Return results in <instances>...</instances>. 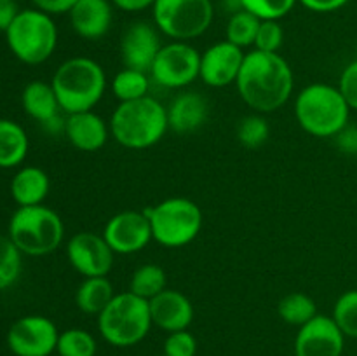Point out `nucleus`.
I'll return each instance as SVG.
<instances>
[{
	"label": "nucleus",
	"instance_id": "f257e3e1",
	"mask_svg": "<svg viewBox=\"0 0 357 356\" xmlns=\"http://www.w3.org/2000/svg\"><path fill=\"white\" fill-rule=\"evenodd\" d=\"M236 86L248 107L257 114H271L291 98L293 70L279 52L253 49L244 56Z\"/></svg>",
	"mask_w": 357,
	"mask_h": 356
},
{
	"label": "nucleus",
	"instance_id": "f03ea898",
	"mask_svg": "<svg viewBox=\"0 0 357 356\" xmlns=\"http://www.w3.org/2000/svg\"><path fill=\"white\" fill-rule=\"evenodd\" d=\"M108 126L115 142L131 150L155 145L169 129L166 107L152 96L119 103Z\"/></svg>",
	"mask_w": 357,
	"mask_h": 356
},
{
	"label": "nucleus",
	"instance_id": "7ed1b4c3",
	"mask_svg": "<svg viewBox=\"0 0 357 356\" xmlns=\"http://www.w3.org/2000/svg\"><path fill=\"white\" fill-rule=\"evenodd\" d=\"M51 86L66 115L93 110L107 89L103 66L91 58L75 56L56 68Z\"/></svg>",
	"mask_w": 357,
	"mask_h": 356
},
{
	"label": "nucleus",
	"instance_id": "20e7f679",
	"mask_svg": "<svg viewBox=\"0 0 357 356\" xmlns=\"http://www.w3.org/2000/svg\"><path fill=\"white\" fill-rule=\"evenodd\" d=\"M295 117L305 133L317 138H330L349 124L351 107L338 86L316 82L296 94Z\"/></svg>",
	"mask_w": 357,
	"mask_h": 356
},
{
	"label": "nucleus",
	"instance_id": "39448f33",
	"mask_svg": "<svg viewBox=\"0 0 357 356\" xmlns=\"http://www.w3.org/2000/svg\"><path fill=\"white\" fill-rule=\"evenodd\" d=\"M149 300L132 292L115 293L107 307L98 314L100 335L114 348H131L142 342L152 328Z\"/></svg>",
	"mask_w": 357,
	"mask_h": 356
},
{
	"label": "nucleus",
	"instance_id": "423d86ee",
	"mask_svg": "<svg viewBox=\"0 0 357 356\" xmlns=\"http://www.w3.org/2000/svg\"><path fill=\"white\" fill-rule=\"evenodd\" d=\"M7 236L23 255L42 257L58 250L65 237V225L61 216L47 206H20L10 216Z\"/></svg>",
	"mask_w": 357,
	"mask_h": 356
},
{
	"label": "nucleus",
	"instance_id": "0eeeda50",
	"mask_svg": "<svg viewBox=\"0 0 357 356\" xmlns=\"http://www.w3.org/2000/svg\"><path fill=\"white\" fill-rule=\"evenodd\" d=\"M10 52L26 65L47 61L58 45V28L49 14L38 9L20 10L6 30Z\"/></svg>",
	"mask_w": 357,
	"mask_h": 356
},
{
	"label": "nucleus",
	"instance_id": "6e6552de",
	"mask_svg": "<svg viewBox=\"0 0 357 356\" xmlns=\"http://www.w3.org/2000/svg\"><path fill=\"white\" fill-rule=\"evenodd\" d=\"M152 227V237L166 248H181L199 236L202 212L187 198H169L145 209Z\"/></svg>",
	"mask_w": 357,
	"mask_h": 356
},
{
	"label": "nucleus",
	"instance_id": "1a4fd4ad",
	"mask_svg": "<svg viewBox=\"0 0 357 356\" xmlns=\"http://www.w3.org/2000/svg\"><path fill=\"white\" fill-rule=\"evenodd\" d=\"M153 24L173 40L197 38L211 27L215 7L211 0H155Z\"/></svg>",
	"mask_w": 357,
	"mask_h": 356
},
{
	"label": "nucleus",
	"instance_id": "9d476101",
	"mask_svg": "<svg viewBox=\"0 0 357 356\" xmlns=\"http://www.w3.org/2000/svg\"><path fill=\"white\" fill-rule=\"evenodd\" d=\"M201 72V54L194 45L173 40L162 45L150 68L152 80L167 89H183L190 86Z\"/></svg>",
	"mask_w": 357,
	"mask_h": 356
},
{
	"label": "nucleus",
	"instance_id": "9b49d317",
	"mask_svg": "<svg viewBox=\"0 0 357 356\" xmlns=\"http://www.w3.org/2000/svg\"><path fill=\"white\" fill-rule=\"evenodd\" d=\"M58 337L54 321L40 314H28L10 325L7 346L14 356H51L56 353Z\"/></svg>",
	"mask_w": 357,
	"mask_h": 356
},
{
	"label": "nucleus",
	"instance_id": "f8f14e48",
	"mask_svg": "<svg viewBox=\"0 0 357 356\" xmlns=\"http://www.w3.org/2000/svg\"><path fill=\"white\" fill-rule=\"evenodd\" d=\"M114 250L108 246L103 234L89 230L73 234L66 244V257L72 267L84 278L107 276L114 267Z\"/></svg>",
	"mask_w": 357,
	"mask_h": 356
},
{
	"label": "nucleus",
	"instance_id": "ddd939ff",
	"mask_svg": "<svg viewBox=\"0 0 357 356\" xmlns=\"http://www.w3.org/2000/svg\"><path fill=\"white\" fill-rule=\"evenodd\" d=\"M103 237L108 246L119 255H132L146 248L153 239L150 220L145 212H121L112 216L103 229Z\"/></svg>",
	"mask_w": 357,
	"mask_h": 356
},
{
	"label": "nucleus",
	"instance_id": "4468645a",
	"mask_svg": "<svg viewBox=\"0 0 357 356\" xmlns=\"http://www.w3.org/2000/svg\"><path fill=\"white\" fill-rule=\"evenodd\" d=\"M345 335L326 314H317L298 328L295 339V356H342Z\"/></svg>",
	"mask_w": 357,
	"mask_h": 356
},
{
	"label": "nucleus",
	"instance_id": "2eb2a0df",
	"mask_svg": "<svg viewBox=\"0 0 357 356\" xmlns=\"http://www.w3.org/2000/svg\"><path fill=\"white\" fill-rule=\"evenodd\" d=\"M244 52L239 45L229 40L209 45L201 54L199 77L209 87H225L237 80L244 63Z\"/></svg>",
	"mask_w": 357,
	"mask_h": 356
},
{
	"label": "nucleus",
	"instance_id": "dca6fc26",
	"mask_svg": "<svg viewBox=\"0 0 357 356\" xmlns=\"http://www.w3.org/2000/svg\"><path fill=\"white\" fill-rule=\"evenodd\" d=\"M159 28L146 21L131 23L121 38V58L128 68L150 72L157 52L160 51Z\"/></svg>",
	"mask_w": 357,
	"mask_h": 356
},
{
	"label": "nucleus",
	"instance_id": "f3484780",
	"mask_svg": "<svg viewBox=\"0 0 357 356\" xmlns=\"http://www.w3.org/2000/svg\"><path fill=\"white\" fill-rule=\"evenodd\" d=\"M149 306L152 323L167 334L188 330L194 321V306L190 299L178 290L166 288L159 295L150 299Z\"/></svg>",
	"mask_w": 357,
	"mask_h": 356
},
{
	"label": "nucleus",
	"instance_id": "a211bd4d",
	"mask_svg": "<svg viewBox=\"0 0 357 356\" xmlns=\"http://www.w3.org/2000/svg\"><path fill=\"white\" fill-rule=\"evenodd\" d=\"M21 105H23V110L31 119L40 122L44 128L51 131L65 129V121L61 119L63 108L51 84L42 82V80L26 84L21 93Z\"/></svg>",
	"mask_w": 357,
	"mask_h": 356
},
{
	"label": "nucleus",
	"instance_id": "6ab92c4d",
	"mask_svg": "<svg viewBox=\"0 0 357 356\" xmlns=\"http://www.w3.org/2000/svg\"><path fill=\"white\" fill-rule=\"evenodd\" d=\"M65 135L75 149L82 152H96L103 149L110 136V126L96 112H75L65 119Z\"/></svg>",
	"mask_w": 357,
	"mask_h": 356
},
{
	"label": "nucleus",
	"instance_id": "aec40b11",
	"mask_svg": "<svg viewBox=\"0 0 357 356\" xmlns=\"http://www.w3.org/2000/svg\"><path fill=\"white\" fill-rule=\"evenodd\" d=\"M68 16L73 31L86 40L105 37L114 20L112 3L108 0H77Z\"/></svg>",
	"mask_w": 357,
	"mask_h": 356
},
{
	"label": "nucleus",
	"instance_id": "412c9836",
	"mask_svg": "<svg viewBox=\"0 0 357 356\" xmlns=\"http://www.w3.org/2000/svg\"><path fill=\"white\" fill-rule=\"evenodd\" d=\"M166 110L169 129L180 133V135H187V133L199 129L208 121L209 115L206 98L194 91H183L178 94Z\"/></svg>",
	"mask_w": 357,
	"mask_h": 356
},
{
	"label": "nucleus",
	"instance_id": "4be33fe9",
	"mask_svg": "<svg viewBox=\"0 0 357 356\" xmlns=\"http://www.w3.org/2000/svg\"><path fill=\"white\" fill-rule=\"evenodd\" d=\"M51 180L47 173L37 166H24L10 181V195L17 206L42 205L47 198Z\"/></svg>",
	"mask_w": 357,
	"mask_h": 356
},
{
	"label": "nucleus",
	"instance_id": "5701e85b",
	"mask_svg": "<svg viewBox=\"0 0 357 356\" xmlns=\"http://www.w3.org/2000/svg\"><path fill=\"white\" fill-rule=\"evenodd\" d=\"M115 297L114 285L107 276H94V278H84L75 292V304L82 313L98 314L110 304Z\"/></svg>",
	"mask_w": 357,
	"mask_h": 356
},
{
	"label": "nucleus",
	"instance_id": "b1692460",
	"mask_svg": "<svg viewBox=\"0 0 357 356\" xmlns=\"http://www.w3.org/2000/svg\"><path fill=\"white\" fill-rule=\"evenodd\" d=\"M26 131L10 119H0V168H16L26 159Z\"/></svg>",
	"mask_w": 357,
	"mask_h": 356
},
{
	"label": "nucleus",
	"instance_id": "393cba45",
	"mask_svg": "<svg viewBox=\"0 0 357 356\" xmlns=\"http://www.w3.org/2000/svg\"><path fill=\"white\" fill-rule=\"evenodd\" d=\"M150 79L149 73L135 68H124L115 73L112 79V93L121 103L124 101H135L139 98L150 96Z\"/></svg>",
	"mask_w": 357,
	"mask_h": 356
},
{
	"label": "nucleus",
	"instance_id": "a878e982",
	"mask_svg": "<svg viewBox=\"0 0 357 356\" xmlns=\"http://www.w3.org/2000/svg\"><path fill=\"white\" fill-rule=\"evenodd\" d=\"M278 314L284 323L300 328L319 313H317L316 300L312 297L302 292H293L279 300Z\"/></svg>",
	"mask_w": 357,
	"mask_h": 356
},
{
	"label": "nucleus",
	"instance_id": "bb28decb",
	"mask_svg": "<svg viewBox=\"0 0 357 356\" xmlns=\"http://www.w3.org/2000/svg\"><path fill=\"white\" fill-rule=\"evenodd\" d=\"M167 288V274L160 265L145 264L136 269L129 281V292L150 300Z\"/></svg>",
	"mask_w": 357,
	"mask_h": 356
},
{
	"label": "nucleus",
	"instance_id": "cd10ccee",
	"mask_svg": "<svg viewBox=\"0 0 357 356\" xmlns=\"http://www.w3.org/2000/svg\"><path fill=\"white\" fill-rule=\"evenodd\" d=\"M260 23H261V20H258L255 14L248 13V10H244V9L234 10L232 16H230V20H229V23H227V30H225L227 38L225 40L239 45L241 49L255 45Z\"/></svg>",
	"mask_w": 357,
	"mask_h": 356
},
{
	"label": "nucleus",
	"instance_id": "c85d7f7f",
	"mask_svg": "<svg viewBox=\"0 0 357 356\" xmlns=\"http://www.w3.org/2000/svg\"><path fill=\"white\" fill-rule=\"evenodd\" d=\"M98 342L91 332L84 328H68L59 332L56 353L59 356H96Z\"/></svg>",
	"mask_w": 357,
	"mask_h": 356
},
{
	"label": "nucleus",
	"instance_id": "c756f323",
	"mask_svg": "<svg viewBox=\"0 0 357 356\" xmlns=\"http://www.w3.org/2000/svg\"><path fill=\"white\" fill-rule=\"evenodd\" d=\"M21 251L9 236L0 234V292L7 290L17 281L23 269Z\"/></svg>",
	"mask_w": 357,
	"mask_h": 356
},
{
	"label": "nucleus",
	"instance_id": "7c9ffc66",
	"mask_svg": "<svg viewBox=\"0 0 357 356\" xmlns=\"http://www.w3.org/2000/svg\"><path fill=\"white\" fill-rule=\"evenodd\" d=\"M331 318L345 337L357 339V290H347L338 297Z\"/></svg>",
	"mask_w": 357,
	"mask_h": 356
},
{
	"label": "nucleus",
	"instance_id": "2f4dec72",
	"mask_svg": "<svg viewBox=\"0 0 357 356\" xmlns=\"http://www.w3.org/2000/svg\"><path fill=\"white\" fill-rule=\"evenodd\" d=\"M236 135L241 145H244L246 149H258L268 140L271 128H268V122L265 121V117H261L260 114H253L241 119Z\"/></svg>",
	"mask_w": 357,
	"mask_h": 356
},
{
	"label": "nucleus",
	"instance_id": "473e14b6",
	"mask_svg": "<svg viewBox=\"0 0 357 356\" xmlns=\"http://www.w3.org/2000/svg\"><path fill=\"white\" fill-rule=\"evenodd\" d=\"M298 0H239L241 9L255 14L258 20L279 21L289 14Z\"/></svg>",
	"mask_w": 357,
	"mask_h": 356
},
{
	"label": "nucleus",
	"instance_id": "72a5a7b5",
	"mask_svg": "<svg viewBox=\"0 0 357 356\" xmlns=\"http://www.w3.org/2000/svg\"><path fill=\"white\" fill-rule=\"evenodd\" d=\"M282 40H284V31L279 21L265 20L258 28L257 40H255V49L265 52H278L281 49Z\"/></svg>",
	"mask_w": 357,
	"mask_h": 356
},
{
	"label": "nucleus",
	"instance_id": "f704fd0d",
	"mask_svg": "<svg viewBox=\"0 0 357 356\" xmlns=\"http://www.w3.org/2000/svg\"><path fill=\"white\" fill-rule=\"evenodd\" d=\"M164 356H195L197 355V339L188 330L167 334L162 348Z\"/></svg>",
	"mask_w": 357,
	"mask_h": 356
},
{
	"label": "nucleus",
	"instance_id": "c9c22d12",
	"mask_svg": "<svg viewBox=\"0 0 357 356\" xmlns=\"http://www.w3.org/2000/svg\"><path fill=\"white\" fill-rule=\"evenodd\" d=\"M338 89L344 94L345 101L351 107V110H357V59L349 63L340 75Z\"/></svg>",
	"mask_w": 357,
	"mask_h": 356
},
{
	"label": "nucleus",
	"instance_id": "e433bc0d",
	"mask_svg": "<svg viewBox=\"0 0 357 356\" xmlns=\"http://www.w3.org/2000/svg\"><path fill=\"white\" fill-rule=\"evenodd\" d=\"M31 2H33L35 9L42 10L49 16H56V14H68L77 0H31Z\"/></svg>",
	"mask_w": 357,
	"mask_h": 356
},
{
	"label": "nucleus",
	"instance_id": "4c0bfd02",
	"mask_svg": "<svg viewBox=\"0 0 357 356\" xmlns=\"http://www.w3.org/2000/svg\"><path fill=\"white\" fill-rule=\"evenodd\" d=\"M337 145L342 152L357 154V126H345L337 136Z\"/></svg>",
	"mask_w": 357,
	"mask_h": 356
},
{
	"label": "nucleus",
	"instance_id": "58836bf2",
	"mask_svg": "<svg viewBox=\"0 0 357 356\" xmlns=\"http://www.w3.org/2000/svg\"><path fill=\"white\" fill-rule=\"evenodd\" d=\"M298 2L314 13H333L347 6L351 0H298Z\"/></svg>",
	"mask_w": 357,
	"mask_h": 356
},
{
	"label": "nucleus",
	"instance_id": "ea45409f",
	"mask_svg": "<svg viewBox=\"0 0 357 356\" xmlns=\"http://www.w3.org/2000/svg\"><path fill=\"white\" fill-rule=\"evenodd\" d=\"M20 14L14 0H0V31H6Z\"/></svg>",
	"mask_w": 357,
	"mask_h": 356
},
{
	"label": "nucleus",
	"instance_id": "a19ab883",
	"mask_svg": "<svg viewBox=\"0 0 357 356\" xmlns=\"http://www.w3.org/2000/svg\"><path fill=\"white\" fill-rule=\"evenodd\" d=\"M112 3L126 13H139V10L153 7L155 0H112Z\"/></svg>",
	"mask_w": 357,
	"mask_h": 356
},
{
	"label": "nucleus",
	"instance_id": "79ce46f5",
	"mask_svg": "<svg viewBox=\"0 0 357 356\" xmlns=\"http://www.w3.org/2000/svg\"><path fill=\"white\" fill-rule=\"evenodd\" d=\"M155 356H164V355H155Z\"/></svg>",
	"mask_w": 357,
	"mask_h": 356
}]
</instances>
